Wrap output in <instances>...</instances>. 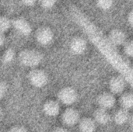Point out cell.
Wrapping results in <instances>:
<instances>
[{
	"label": "cell",
	"mask_w": 133,
	"mask_h": 132,
	"mask_svg": "<svg viewBox=\"0 0 133 132\" xmlns=\"http://www.w3.org/2000/svg\"><path fill=\"white\" fill-rule=\"evenodd\" d=\"M5 40V35H4V33H1V36H0V44H1V46H3V45H4Z\"/></svg>",
	"instance_id": "25"
},
{
	"label": "cell",
	"mask_w": 133,
	"mask_h": 132,
	"mask_svg": "<svg viewBox=\"0 0 133 132\" xmlns=\"http://www.w3.org/2000/svg\"><path fill=\"white\" fill-rule=\"evenodd\" d=\"M12 22L6 17V16H2L1 19H0V30L1 33H4L5 32H6L10 26H11Z\"/></svg>",
	"instance_id": "17"
},
{
	"label": "cell",
	"mask_w": 133,
	"mask_h": 132,
	"mask_svg": "<svg viewBox=\"0 0 133 132\" xmlns=\"http://www.w3.org/2000/svg\"><path fill=\"white\" fill-rule=\"evenodd\" d=\"M79 130L81 132H94L96 128L95 121L91 118H83L79 121Z\"/></svg>",
	"instance_id": "14"
},
{
	"label": "cell",
	"mask_w": 133,
	"mask_h": 132,
	"mask_svg": "<svg viewBox=\"0 0 133 132\" xmlns=\"http://www.w3.org/2000/svg\"><path fill=\"white\" fill-rule=\"evenodd\" d=\"M120 103L122 108L126 110H130L133 108V94L130 93H125L122 96L120 99Z\"/></svg>",
	"instance_id": "15"
},
{
	"label": "cell",
	"mask_w": 133,
	"mask_h": 132,
	"mask_svg": "<svg viewBox=\"0 0 133 132\" xmlns=\"http://www.w3.org/2000/svg\"><path fill=\"white\" fill-rule=\"evenodd\" d=\"M87 41L83 38L79 37L73 38L69 44V48L71 52L76 55H79L83 54L87 50Z\"/></svg>",
	"instance_id": "5"
},
{
	"label": "cell",
	"mask_w": 133,
	"mask_h": 132,
	"mask_svg": "<svg viewBox=\"0 0 133 132\" xmlns=\"http://www.w3.org/2000/svg\"><path fill=\"white\" fill-rule=\"evenodd\" d=\"M30 82L35 87L41 88L48 82V76L47 73L40 69H34L32 70L28 75Z\"/></svg>",
	"instance_id": "2"
},
{
	"label": "cell",
	"mask_w": 133,
	"mask_h": 132,
	"mask_svg": "<svg viewBox=\"0 0 133 132\" xmlns=\"http://www.w3.org/2000/svg\"><path fill=\"white\" fill-rule=\"evenodd\" d=\"M94 117L95 121L102 125L108 124L109 121H111V116L107 111V110L101 108V107L94 112Z\"/></svg>",
	"instance_id": "12"
},
{
	"label": "cell",
	"mask_w": 133,
	"mask_h": 132,
	"mask_svg": "<svg viewBox=\"0 0 133 132\" xmlns=\"http://www.w3.org/2000/svg\"><path fill=\"white\" fill-rule=\"evenodd\" d=\"M59 100L65 105H72L77 100L76 91L71 87H65L61 89L58 94Z\"/></svg>",
	"instance_id": "3"
},
{
	"label": "cell",
	"mask_w": 133,
	"mask_h": 132,
	"mask_svg": "<svg viewBox=\"0 0 133 132\" xmlns=\"http://www.w3.org/2000/svg\"><path fill=\"white\" fill-rule=\"evenodd\" d=\"M60 110L59 104L54 100L48 101L44 103L43 107L44 113L48 117H55L58 114Z\"/></svg>",
	"instance_id": "11"
},
{
	"label": "cell",
	"mask_w": 133,
	"mask_h": 132,
	"mask_svg": "<svg viewBox=\"0 0 133 132\" xmlns=\"http://www.w3.org/2000/svg\"><path fill=\"white\" fill-rule=\"evenodd\" d=\"M54 37L52 30L48 27H41L36 32V39L37 41L41 45L49 44Z\"/></svg>",
	"instance_id": "4"
},
{
	"label": "cell",
	"mask_w": 133,
	"mask_h": 132,
	"mask_svg": "<svg viewBox=\"0 0 133 132\" xmlns=\"http://www.w3.org/2000/svg\"><path fill=\"white\" fill-rule=\"evenodd\" d=\"M43 60V55L35 50H25L19 55V62L26 67L34 68L37 66Z\"/></svg>",
	"instance_id": "1"
},
{
	"label": "cell",
	"mask_w": 133,
	"mask_h": 132,
	"mask_svg": "<svg viewBox=\"0 0 133 132\" xmlns=\"http://www.w3.org/2000/svg\"><path fill=\"white\" fill-rule=\"evenodd\" d=\"M14 58H15V51L12 49L9 48L4 52L2 58V61L4 64H9L14 59Z\"/></svg>",
	"instance_id": "16"
},
{
	"label": "cell",
	"mask_w": 133,
	"mask_h": 132,
	"mask_svg": "<svg viewBox=\"0 0 133 132\" xmlns=\"http://www.w3.org/2000/svg\"><path fill=\"white\" fill-rule=\"evenodd\" d=\"M96 3L100 9L103 10H108L113 5L114 0H96Z\"/></svg>",
	"instance_id": "18"
},
{
	"label": "cell",
	"mask_w": 133,
	"mask_h": 132,
	"mask_svg": "<svg viewBox=\"0 0 133 132\" xmlns=\"http://www.w3.org/2000/svg\"><path fill=\"white\" fill-rule=\"evenodd\" d=\"M130 114L128 110L126 109H121L119 110H118L115 115H114V121L115 122L118 124V125H123L125 124H126L127 122H129L130 120Z\"/></svg>",
	"instance_id": "13"
},
{
	"label": "cell",
	"mask_w": 133,
	"mask_h": 132,
	"mask_svg": "<svg viewBox=\"0 0 133 132\" xmlns=\"http://www.w3.org/2000/svg\"><path fill=\"white\" fill-rule=\"evenodd\" d=\"M7 90H8L7 84L4 82H2L1 85H0V96H1V98H3L5 96V95L7 93Z\"/></svg>",
	"instance_id": "21"
},
{
	"label": "cell",
	"mask_w": 133,
	"mask_h": 132,
	"mask_svg": "<svg viewBox=\"0 0 133 132\" xmlns=\"http://www.w3.org/2000/svg\"><path fill=\"white\" fill-rule=\"evenodd\" d=\"M129 124H130V126H131V128L133 129V115L132 116H131V117H130V120H129Z\"/></svg>",
	"instance_id": "27"
},
{
	"label": "cell",
	"mask_w": 133,
	"mask_h": 132,
	"mask_svg": "<svg viewBox=\"0 0 133 132\" xmlns=\"http://www.w3.org/2000/svg\"><path fill=\"white\" fill-rule=\"evenodd\" d=\"M9 132H28L27 130L23 128V127H20V126H16L11 128Z\"/></svg>",
	"instance_id": "22"
},
{
	"label": "cell",
	"mask_w": 133,
	"mask_h": 132,
	"mask_svg": "<svg viewBox=\"0 0 133 132\" xmlns=\"http://www.w3.org/2000/svg\"><path fill=\"white\" fill-rule=\"evenodd\" d=\"M21 1H22V2L25 5H26V6H31V5H34L37 2V0H21Z\"/></svg>",
	"instance_id": "23"
},
{
	"label": "cell",
	"mask_w": 133,
	"mask_h": 132,
	"mask_svg": "<svg viewBox=\"0 0 133 132\" xmlns=\"http://www.w3.org/2000/svg\"><path fill=\"white\" fill-rule=\"evenodd\" d=\"M125 85L126 82L125 79L120 75H117L111 78L109 82L110 89L115 94H119L122 93L125 88Z\"/></svg>",
	"instance_id": "7"
},
{
	"label": "cell",
	"mask_w": 133,
	"mask_h": 132,
	"mask_svg": "<svg viewBox=\"0 0 133 132\" xmlns=\"http://www.w3.org/2000/svg\"><path fill=\"white\" fill-rule=\"evenodd\" d=\"M52 132H69L65 128H55Z\"/></svg>",
	"instance_id": "26"
},
{
	"label": "cell",
	"mask_w": 133,
	"mask_h": 132,
	"mask_svg": "<svg viewBox=\"0 0 133 132\" xmlns=\"http://www.w3.org/2000/svg\"><path fill=\"white\" fill-rule=\"evenodd\" d=\"M128 22L130 26H133V10H132L128 16Z\"/></svg>",
	"instance_id": "24"
},
{
	"label": "cell",
	"mask_w": 133,
	"mask_h": 132,
	"mask_svg": "<svg viewBox=\"0 0 133 132\" xmlns=\"http://www.w3.org/2000/svg\"><path fill=\"white\" fill-rule=\"evenodd\" d=\"M14 28L23 35H29L31 32V26L27 21L22 18L15 19L12 22Z\"/></svg>",
	"instance_id": "9"
},
{
	"label": "cell",
	"mask_w": 133,
	"mask_h": 132,
	"mask_svg": "<svg viewBox=\"0 0 133 132\" xmlns=\"http://www.w3.org/2000/svg\"><path fill=\"white\" fill-rule=\"evenodd\" d=\"M97 103L101 108L108 110L112 108L115 104V98L111 93H103L99 96Z\"/></svg>",
	"instance_id": "10"
},
{
	"label": "cell",
	"mask_w": 133,
	"mask_h": 132,
	"mask_svg": "<svg viewBox=\"0 0 133 132\" xmlns=\"http://www.w3.org/2000/svg\"><path fill=\"white\" fill-rule=\"evenodd\" d=\"M62 121L66 125L73 126L79 122V114L75 109H67L62 115Z\"/></svg>",
	"instance_id": "8"
},
{
	"label": "cell",
	"mask_w": 133,
	"mask_h": 132,
	"mask_svg": "<svg viewBox=\"0 0 133 132\" xmlns=\"http://www.w3.org/2000/svg\"><path fill=\"white\" fill-rule=\"evenodd\" d=\"M108 42L114 47L122 44L124 45V44L126 42V35L122 30L119 29H115L109 33Z\"/></svg>",
	"instance_id": "6"
},
{
	"label": "cell",
	"mask_w": 133,
	"mask_h": 132,
	"mask_svg": "<svg viewBox=\"0 0 133 132\" xmlns=\"http://www.w3.org/2000/svg\"><path fill=\"white\" fill-rule=\"evenodd\" d=\"M124 52L129 57H133V40H126L124 44Z\"/></svg>",
	"instance_id": "19"
},
{
	"label": "cell",
	"mask_w": 133,
	"mask_h": 132,
	"mask_svg": "<svg viewBox=\"0 0 133 132\" xmlns=\"http://www.w3.org/2000/svg\"><path fill=\"white\" fill-rule=\"evenodd\" d=\"M56 2H57V0H39L40 5L44 9L52 8L55 5Z\"/></svg>",
	"instance_id": "20"
}]
</instances>
